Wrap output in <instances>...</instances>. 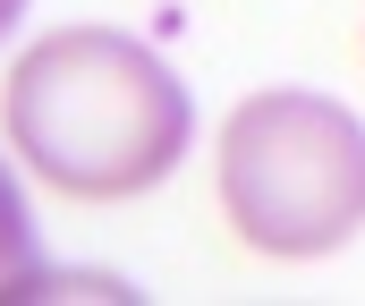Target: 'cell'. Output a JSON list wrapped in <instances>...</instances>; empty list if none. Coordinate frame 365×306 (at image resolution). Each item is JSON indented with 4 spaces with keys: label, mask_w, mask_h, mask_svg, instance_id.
I'll use <instances>...</instances> for the list:
<instances>
[{
    "label": "cell",
    "mask_w": 365,
    "mask_h": 306,
    "mask_svg": "<svg viewBox=\"0 0 365 306\" xmlns=\"http://www.w3.org/2000/svg\"><path fill=\"white\" fill-rule=\"evenodd\" d=\"M0 119L34 179H51L60 196L110 204L179 170L195 136V94L153 43L119 26H60L9 68Z\"/></svg>",
    "instance_id": "6da1fadb"
},
{
    "label": "cell",
    "mask_w": 365,
    "mask_h": 306,
    "mask_svg": "<svg viewBox=\"0 0 365 306\" xmlns=\"http://www.w3.org/2000/svg\"><path fill=\"white\" fill-rule=\"evenodd\" d=\"M221 204L255 255H331L365 230V119L306 86H264L221 128Z\"/></svg>",
    "instance_id": "7a4b0ae2"
},
{
    "label": "cell",
    "mask_w": 365,
    "mask_h": 306,
    "mask_svg": "<svg viewBox=\"0 0 365 306\" xmlns=\"http://www.w3.org/2000/svg\"><path fill=\"white\" fill-rule=\"evenodd\" d=\"M26 281H34V221H26V196L0 162V298H17Z\"/></svg>",
    "instance_id": "3957f363"
},
{
    "label": "cell",
    "mask_w": 365,
    "mask_h": 306,
    "mask_svg": "<svg viewBox=\"0 0 365 306\" xmlns=\"http://www.w3.org/2000/svg\"><path fill=\"white\" fill-rule=\"evenodd\" d=\"M17 9H26V0H0V34H9V26H17Z\"/></svg>",
    "instance_id": "277c9868"
}]
</instances>
